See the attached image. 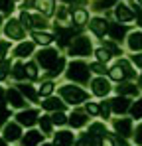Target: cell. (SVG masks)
<instances>
[{"label":"cell","mask_w":142,"mask_h":146,"mask_svg":"<svg viewBox=\"0 0 142 146\" xmlns=\"http://www.w3.org/2000/svg\"><path fill=\"white\" fill-rule=\"evenodd\" d=\"M61 2H69V4H81V6H83L87 0H61Z\"/></svg>","instance_id":"obj_54"},{"label":"cell","mask_w":142,"mask_h":146,"mask_svg":"<svg viewBox=\"0 0 142 146\" xmlns=\"http://www.w3.org/2000/svg\"><path fill=\"white\" fill-rule=\"evenodd\" d=\"M51 121H53V124H65V122H69V119H67L63 113H55V115L51 117Z\"/></svg>","instance_id":"obj_35"},{"label":"cell","mask_w":142,"mask_h":146,"mask_svg":"<svg viewBox=\"0 0 142 146\" xmlns=\"http://www.w3.org/2000/svg\"><path fill=\"white\" fill-rule=\"evenodd\" d=\"M124 34H126V26H120V24H111L109 26V36L113 38V40H122L124 38Z\"/></svg>","instance_id":"obj_19"},{"label":"cell","mask_w":142,"mask_h":146,"mask_svg":"<svg viewBox=\"0 0 142 146\" xmlns=\"http://www.w3.org/2000/svg\"><path fill=\"white\" fill-rule=\"evenodd\" d=\"M26 75H28L30 79H38V69H36L34 63H28V65H26Z\"/></svg>","instance_id":"obj_37"},{"label":"cell","mask_w":142,"mask_h":146,"mask_svg":"<svg viewBox=\"0 0 142 146\" xmlns=\"http://www.w3.org/2000/svg\"><path fill=\"white\" fill-rule=\"evenodd\" d=\"M117 65H118V67H120L124 73H126V77H134V71H132V67H130V63H128L126 59H120Z\"/></svg>","instance_id":"obj_29"},{"label":"cell","mask_w":142,"mask_h":146,"mask_svg":"<svg viewBox=\"0 0 142 146\" xmlns=\"http://www.w3.org/2000/svg\"><path fill=\"white\" fill-rule=\"evenodd\" d=\"M115 130L120 138H128L132 134V121L130 119H117L115 121Z\"/></svg>","instance_id":"obj_7"},{"label":"cell","mask_w":142,"mask_h":146,"mask_svg":"<svg viewBox=\"0 0 142 146\" xmlns=\"http://www.w3.org/2000/svg\"><path fill=\"white\" fill-rule=\"evenodd\" d=\"M0 10L4 14H10L14 10V0H0Z\"/></svg>","instance_id":"obj_30"},{"label":"cell","mask_w":142,"mask_h":146,"mask_svg":"<svg viewBox=\"0 0 142 146\" xmlns=\"http://www.w3.org/2000/svg\"><path fill=\"white\" fill-rule=\"evenodd\" d=\"M8 71H10V61H2L0 63V81L8 75Z\"/></svg>","instance_id":"obj_38"},{"label":"cell","mask_w":142,"mask_h":146,"mask_svg":"<svg viewBox=\"0 0 142 146\" xmlns=\"http://www.w3.org/2000/svg\"><path fill=\"white\" fill-rule=\"evenodd\" d=\"M136 20H138V24L142 26V8H138V10H136Z\"/></svg>","instance_id":"obj_56"},{"label":"cell","mask_w":142,"mask_h":146,"mask_svg":"<svg viewBox=\"0 0 142 146\" xmlns=\"http://www.w3.org/2000/svg\"><path fill=\"white\" fill-rule=\"evenodd\" d=\"M89 28L93 30L95 36L103 38V36L109 32V22H107V20H103V18H93V20H91V24H89Z\"/></svg>","instance_id":"obj_9"},{"label":"cell","mask_w":142,"mask_h":146,"mask_svg":"<svg viewBox=\"0 0 142 146\" xmlns=\"http://www.w3.org/2000/svg\"><path fill=\"white\" fill-rule=\"evenodd\" d=\"M42 107L47 109V111H55V113H63V109H65V105H63L59 99H55V97L46 99V101L42 103Z\"/></svg>","instance_id":"obj_17"},{"label":"cell","mask_w":142,"mask_h":146,"mask_svg":"<svg viewBox=\"0 0 142 146\" xmlns=\"http://www.w3.org/2000/svg\"><path fill=\"white\" fill-rule=\"evenodd\" d=\"M111 77H113V79H115V81H122V79H124V77H126V73L122 71V69H120V67H118V65H115V67H113V69H111Z\"/></svg>","instance_id":"obj_31"},{"label":"cell","mask_w":142,"mask_h":146,"mask_svg":"<svg viewBox=\"0 0 142 146\" xmlns=\"http://www.w3.org/2000/svg\"><path fill=\"white\" fill-rule=\"evenodd\" d=\"M42 138H44V134L42 132H38V130H30V132H26L22 138V144L24 146H38L42 142Z\"/></svg>","instance_id":"obj_15"},{"label":"cell","mask_w":142,"mask_h":146,"mask_svg":"<svg viewBox=\"0 0 142 146\" xmlns=\"http://www.w3.org/2000/svg\"><path fill=\"white\" fill-rule=\"evenodd\" d=\"M73 144V134L69 130H61L55 134V146H71Z\"/></svg>","instance_id":"obj_18"},{"label":"cell","mask_w":142,"mask_h":146,"mask_svg":"<svg viewBox=\"0 0 142 146\" xmlns=\"http://www.w3.org/2000/svg\"><path fill=\"white\" fill-rule=\"evenodd\" d=\"M73 20H75V24H85V22H87V12H85V10H81V8H79V10H73Z\"/></svg>","instance_id":"obj_27"},{"label":"cell","mask_w":142,"mask_h":146,"mask_svg":"<svg viewBox=\"0 0 142 146\" xmlns=\"http://www.w3.org/2000/svg\"><path fill=\"white\" fill-rule=\"evenodd\" d=\"M111 109L115 111V113H126L128 109H130V101L126 97H115L113 101H111Z\"/></svg>","instance_id":"obj_13"},{"label":"cell","mask_w":142,"mask_h":146,"mask_svg":"<svg viewBox=\"0 0 142 146\" xmlns=\"http://www.w3.org/2000/svg\"><path fill=\"white\" fill-rule=\"evenodd\" d=\"M140 83H142V75H140Z\"/></svg>","instance_id":"obj_60"},{"label":"cell","mask_w":142,"mask_h":146,"mask_svg":"<svg viewBox=\"0 0 142 146\" xmlns=\"http://www.w3.org/2000/svg\"><path fill=\"white\" fill-rule=\"evenodd\" d=\"M85 122H87V119H85L83 113H73V115L69 117V124L73 126V128H81Z\"/></svg>","instance_id":"obj_24"},{"label":"cell","mask_w":142,"mask_h":146,"mask_svg":"<svg viewBox=\"0 0 142 146\" xmlns=\"http://www.w3.org/2000/svg\"><path fill=\"white\" fill-rule=\"evenodd\" d=\"M59 53L55 51V49H44V51H40L38 53V61H40V65L44 67V69H53L57 63H59V59L61 57H57Z\"/></svg>","instance_id":"obj_3"},{"label":"cell","mask_w":142,"mask_h":146,"mask_svg":"<svg viewBox=\"0 0 142 146\" xmlns=\"http://www.w3.org/2000/svg\"><path fill=\"white\" fill-rule=\"evenodd\" d=\"M101 146H115V142H113L111 138H103V140H101Z\"/></svg>","instance_id":"obj_52"},{"label":"cell","mask_w":142,"mask_h":146,"mask_svg":"<svg viewBox=\"0 0 142 146\" xmlns=\"http://www.w3.org/2000/svg\"><path fill=\"white\" fill-rule=\"evenodd\" d=\"M20 24L26 26V28H32V16L26 14V12H22V14H20Z\"/></svg>","instance_id":"obj_39"},{"label":"cell","mask_w":142,"mask_h":146,"mask_svg":"<svg viewBox=\"0 0 142 146\" xmlns=\"http://www.w3.org/2000/svg\"><path fill=\"white\" fill-rule=\"evenodd\" d=\"M24 138L22 136V130H20V124H16V122H10L6 128H4V140L8 142H14V140H20Z\"/></svg>","instance_id":"obj_8"},{"label":"cell","mask_w":142,"mask_h":146,"mask_svg":"<svg viewBox=\"0 0 142 146\" xmlns=\"http://www.w3.org/2000/svg\"><path fill=\"white\" fill-rule=\"evenodd\" d=\"M128 46L132 51H138L142 49V32H134L130 38H128Z\"/></svg>","instance_id":"obj_22"},{"label":"cell","mask_w":142,"mask_h":146,"mask_svg":"<svg viewBox=\"0 0 142 146\" xmlns=\"http://www.w3.org/2000/svg\"><path fill=\"white\" fill-rule=\"evenodd\" d=\"M115 4H117V0H101V2L95 4V8H97V10H103V8H107V6H115Z\"/></svg>","instance_id":"obj_40"},{"label":"cell","mask_w":142,"mask_h":146,"mask_svg":"<svg viewBox=\"0 0 142 146\" xmlns=\"http://www.w3.org/2000/svg\"><path fill=\"white\" fill-rule=\"evenodd\" d=\"M6 49H8V44H6V42H0V63H2V59H4Z\"/></svg>","instance_id":"obj_50"},{"label":"cell","mask_w":142,"mask_h":146,"mask_svg":"<svg viewBox=\"0 0 142 146\" xmlns=\"http://www.w3.org/2000/svg\"><path fill=\"white\" fill-rule=\"evenodd\" d=\"M134 140H136V144L142 146V124L136 128V134H134Z\"/></svg>","instance_id":"obj_49"},{"label":"cell","mask_w":142,"mask_h":146,"mask_svg":"<svg viewBox=\"0 0 142 146\" xmlns=\"http://www.w3.org/2000/svg\"><path fill=\"white\" fill-rule=\"evenodd\" d=\"M91 71L99 73V75H103L107 69H105V65H103V63H93V65H91Z\"/></svg>","instance_id":"obj_47"},{"label":"cell","mask_w":142,"mask_h":146,"mask_svg":"<svg viewBox=\"0 0 142 146\" xmlns=\"http://www.w3.org/2000/svg\"><path fill=\"white\" fill-rule=\"evenodd\" d=\"M132 61H134L136 65H140V67H142V53H136V55H132Z\"/></svg>","instance_id":"obj_51"},{"label":"cell","mask_w":142,"mask_h":146,"mask_svg":"<svg viewBox=\"0 0 142 146\" xmlns=\"http://www.w3.org/2000/svg\"><path fill=\"white\" fill-rule=\"evenodd\" d=\"M34 51V44L32 42H24V44H20L18 48L14 49V53L18 55V57H26V55H30Z\"/></svg>","instance_id":"obj_23"},{"label":"cell","mask_w":142,"mask_h":146,"mask_svg":"<svg viewBox=\"0 0 142 146\" xmlns=\"http://www.w3.org/2000/svg\"><path fill=\"white\" fill-rule=\"evenodd\" d=\"M32 26H36V28H44V26H46V20H44L42 16H32Z\"/></svg>","instance_id":"obj_42"},{"label":"cell","mask_w":142,"mask_h":146,"mask_svg":"<svg viewBox=\"0 0 142 146\" xmlns=\"http://www.w3.org/2000/svg\"><path fill=\"white\" fill-rule=\"evenodd\" d=\"M111 111H113V109H111V101H109V103H103V105H101V115H103L105 119L109 117V113H111Z\"/></svg>","instance_id":"obj_44"},{"label":"cell","mask_w":142,"mask_h":146,"mask_svg":"<svg viewBox=\"0 0 142 146\" xmlns=\"http://www.w3.org/2000/svg\"><path fill=\"white\" fill-rule=\"evenodd\" d=\"M63 65H65V61H63V57H61V59H59V63H57V65L49 71V75H59V73H61V69H63Z\"/></svg>","instance_id":"obj_43"},{"label":"cell","mask_w":142,"mask_h":146,"mask_svg":"<svg viewBox=\"0 0 142 146\" xmlns=\"http://www.w3.org/2000/svg\"><path fill=\"white\" fill-rule=\"evenodd\" d=\"M0 111H6V107H4V93H2V89H0Z\"/></svg>","instance_id":"obj_55"},{"label":"cell","mask_w":142,"mask_h":146,"mask_svg":"<svg viewBox=\"0 0 142 146\" xmlns=\"http://www.w3.org/2000/svg\"><path fill=\"white\" fill-rule=\"evenodd\" d=\"M4 32L10 40H22L24 38V26L20 24V20H10L4 28Z\"/></svg>","instance_id":"obj_6"},{"label":"cell","mask_w":142,"mask_h":146,"mask_svg":"<svg viewBox=\"0 0 142 146\" xmlns=\"http://www.w3.org/2000/svg\"><path fill=\"white\" fill-rule=\"evenodd\" d=\"M51 91H53V83H44V85H42V89H40V93H42L44 97L51 95Z\"/></svg>","instance_id":"obj_41"},{"label":"cell","mask_w":142,"mask_h":146,"mask_svg":"<svg viewBox=\"0 0 142 146\" xmlns=\"http://www.w3.org/2000/svg\"><path fill=\"white\" fill-rule=\"evenodd\" d=\"M32 38H34L38 44H42V46H47V44H51V42H53V38H51L49 34H42V32H34V34H32Z\"/></svg>","instance_id":"obj_25"},{"label":"cell","mask_w":142,"mask_h":146,"mask_svg":"<svg viewBox=\"0 0 142 146\" xmlns=\"http://www.w3.org/2000/svg\"><path fill=\"white\" fill-rule=\"evenodd\" d=\"M57 16H59L61 20H67V18H73V14H69V10H67L65 6H63V8H61V10L57 12Z\"/></svg>","instance_id":"obj_46"},{"label":"cell","mask_w":142,"mask_h":146,"mask_svg":"<svg viewBox=\"0 0 142 146\" xmlns=\"http://www.w3.org/2000/svg\"><path fill=\"white\" fill-rule=\"evenodd\" d=\"M91 85H93V93L97 95V97H105V95L111 91V85H109V81H107V79H103V77L95 79Z\"/></svg>","instance_id":"obj_10"},{"label":"cell","mask_w":142,"mask_h":146,"mask_svg":"<svg viewBox=\"0 0 142 146\" xmlns=\"http://www.w3.org/2000/svg\"><path fill=\"white\" fill-rule=\"evenodd\" d=\"M36 8L44 16H51L53 14V0H36Z\"/></svg>","instance_id":"obj_20"},{"label":"cell","mask_w":142,"mask_h":146,"mask_svg":"<svg viewBox=\"0 0 142 146\" xmlns=\"http://www.w3.org/2000/svg\"><path fill=\"white\" fill-rule=\"evenodd\" d=\"M20 93H22L24 97H28L30 101H38V93H36L30 85H20Z\"/></svg>","instance_id":"obj_26"},{"label":"cell","mask_w":142,"mask_h":146,"mask_svg":"<svg viewBox=\"0 0 142 146\" xmlns=\"http://www.w3.org/2000/svg\"><path fill=\"white\" fill-rule=\"evenodd\" d=\"M136 2H138V4H142V0H136Z\"/></svg>","instance_id":"obj_59"},{"label":"cell","mask_w":142,"mask_h":146,"mask_svg":"<svg viewBox=\"0 0 142 146\" xmlns=\"http://www.w3.org/2000/svg\"><path fill=\"white\" fill-rule=\"evenodd\" d=\"M77 146H93V138H91L89 134H85V136L77 142Z\"/></svg>","instance_id":"obj_45"},{"label":"cell","mask_w":142,"mask_h":146,"mask_svg":"<svg viewBox=\"0 0 142 146\" xmlns=\"http://www.w3.org/2000/svg\"><path fill=\"white\" fill-rule=\"evenodd\" d=\"M71 55H89L91 53V42L87 38H77L69 48Z\"/></svg>","instance_id":"obj_5"},{"label":"cell","mask_w":142,"mask_h":146,"mask_svg":"<svg viewBox=\"0 0 142 146\" xmlns=\"http://www.w3.org/2000/svg\"><path fill=\"white\" fill-rule=\"evenodd\" d=\"M93 140H97V142H101L103 138H107V128H105V124H99V122H95V124H91V128H89V132H87Z\"/></svg>","instance_id":"obj_14"},{"label":"cell","mask_w":142,"mask_h":146,"mask_svg":"<svg viewBox=\"0 0 142 146\" xmlns=\"http://www.w3.org/2000/svg\"><path fill=\"white\" fill-rule=\"evenodd\" d=\"M118 91V97H122V95H136L138 93V87L136 85H130V83H120L117 87Z\"/></svg>","instance_id":"obj_21"},{"label":"cell","mask_w":142,"mask_h":146,"mask_svg":"<svg viewBox=\"0 0 142 146\" xmlns=\"http://www.w3.org/2000/svg\"><path fill=\"white\" fill-rule=\"evenodd\" d=\"M40 124H42V130L46 134H49L51 132V126H53V121H51V117H42L40 119Z\"/></svg>","instance_id":"obj_28"},{"label":"cell","mask_w":142,"mask_h":146,"mask_svg":"<svg viewBox=\"0 0 142 146\" xmlns=\"http://www.w3.org/2000/svg\"><path fill=\"white\" fill-rule=\"evenodd\" d=\"M16 119H18V122L24 124V126H32V124H36V121H38V113H36V111H24Z\"/></svg>","instance_id":"obj_16"},{"label":"cell","mask_w":142,"mask_h":146,"mask_svg":"<svg viewBox=\"0 0 142 146\" xmlns=\"http://www.w3.org/2000/svg\"><path fill=\"white\" fill-rule=\"evenodd\" d=\"M0 146H6V140L4 138H0Z\"/></svg>","instance_id":"obj_57"},{"label":"cell","mask_w":142,"mask_h":146,"mask_svg":"<svg viewBox=\"0 0 142 146\" xmlns=\"http://www.w3.org/2000/svg\"><path fill=\"white\" fill-rule=\"evenodd\" d=\"M79 28H63V26H57L55 24V34H57V44L61 48L69 46V40L73 38V34H77Z\"/></svg>","instance_id":"obj_4"},{"label":"cell","mask_w":142,"mask_h":146,"mask_svg":"<svg viewBox=\"0 0 142 146\" xmlns=\"http://www.w3.org/2000/svg\"><path fill=\"white\" fill-rule=\"evenodd\" d=\"M8 119V111H0V124Z\"/></svg>","instance_id":"obj_53"},{"label":"cell","mask_w":142,"mask_h":146,"mask_svg":"<svg viewBox=\"0 0 142 146\" xmlns=\"http://www.w3.org/2000/svg\"><path fill=\"white\" fill-rule=\"evenodd\" d=\"M14 77L16 79H24L26 77V67H24L22 63H16L14 65Z\"/></svg>","instance_id":"obj_34"},{"label":"cell","mask_w":142,"mask_h":146,"mask_svg":"<svg viewBox=\"0 0 142 146\" xmlns=\"http://www.w3.org/2000/svg\"><path fill=\"white\" fill-rule=\"evenodd\" d=\"M130 111H132V117H134V119H142V99H140V101H136V103L132 105Z\"/></svg>","instance_id":"obj_32"},{"label":"cell","mask_w":142,"mask_h":146,"mask_svg":"<svg viewBox=\"0 0 142 146\" xmlns=\"http://www.w3.org/2000/svg\"><path fill=\"white\" fill-rule=\"evenodd\" d=\"M105 49H107L109 53H113V55H122L120 48H118V46H115V44H111V42H105Z\"/></svg>","instance_id":"obj_33"},{"label":"cell","mask_w":142,"mask_h":146,"mask_svg":"<svg viewBox=\"0 0 142 146\" xmlns=\"http://www.w3.org/2000/svg\"><path fill=\"white\" fill-rule=\"evenodd\" d=\"M97 57H99V61H105V63H107V61L111 59V53H109L105 48H99L97 49Z\"/></svg>","instance_id":"obj_36"},{"label":"cell","mask_w":142,"mask_h":146,"mask_svg":"<svg viewBox=\"0 0 142 146\" xmlns=\"http://www.w3.org/2000/svg\"><path fill=\"white\" fill-rule=\"evenodd\" d=\"M67 77H69L71 81L87 83L89 81V67L83 61H71L69 69H67Z\"/></svg>","instance_id":"obj_1"},{"label":"cell","mask_w":142,"mask_h":146,"mask_svg":"<svg viewBox=\"0 0 142 146\" xmlns=\"http://www.w3.org/2000/svg\"><path fill=\"white\" fill-rule=\"evenodd\" d=\"M6 99H8V103H10L12 107H16V109H22L24 107V97H22V93H20L18 89H8V91H6Z\"/></svg>","instance_id":"obj_12"},{"label":"cell","mask_w":142,"mask_h":146,"mask_svg":"<svg viewBox=\"0 0 142 146\" xmlns=\"http://www.w3.org/2000/svg\"><path fill=\"white\" fill-rule=\"evenodd\" d=\"M59 93H61V97L65 99L67 103H73V105L83 103V101L87 99V93H85L83 89H79V87H71V85L61 87V89H59Z\"/></svg>","instance_id":"obj_2"},{"label":"cell","mask_w":142,"mask_h":146,"mask_svg":"<svg viewBox=\"0 0 142 146\" xmlns=\"http://www.w3.org/2000/svg\"><path fill=\"white\" fill-rule=\"evenodd\" d=\"M42 146H55V144H42Z\"/></svg>","instance_id":"obj_58"},{"label":"cell","mask_w":142,"mask_h":146,"mask_svg":"<svg viewBox=\"0 0 142 146\" xmlns=\"http://www.w3.org/2000/svg\"><path fill=\"white\" fill-rule=\"evenodd\" d=\"M115 14H117V18L120 22H130V20L134 18V12H132L126 4H117V6H115Z\"/></svg>","instance_id":"obj_11"},{"label":"cell","mask_w":142,"mask_h":146,"mask_svg":"<svg viewBox=\"0 0 142 146\" xmlns=\"http://www.w3.org/2000/svg\"><path fill=\"white\" fill-rule=\"evenodd\" d=\"M87 113H91V115H97V113H101V107H97L95 103H87Z\"/></svg>","instance_id":"obj_48"}]
</instances>
